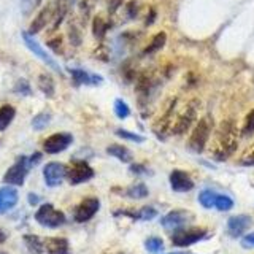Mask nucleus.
I'll return each instance as SVG.
<instances>
[{
    "instance_id": "obj_11",
    "label": "nucleus",
    "mask_w": 254,
    "mask_h": 254,
    "mask_svg": "<svg viewBox=\"0 0 254 254\" xmlns=\"http://www.w3.org/2000/svg\"><path fill=\"white\" fill-rule=\"evenodd\" d=\"M100 208V202L99 198L95 197H89L84 198V200L78 205V208L75 210V221L76 222H86L89 221L95 213Z\"/></svg>"
},
{
    "instance_id": "obj_42",
    "label": "nucleus",
    "mask_w": 254,
    "mask_h": 254,
    "mask_svg": "<svg viewBox=\"0 0 254 254\" xmlns=\"http://www.w3.org/2000/svg\"><path fill=\"white\" fill-rule=\"evenodd\" d=\"M130 172H133V173H143L145 170H143V167H141V165H132V167H130Z\"/></svg>"
},
{
    "instance_id": "obj_43",
    "label": "nucleus",
    "mask_w": 254,
    "mask_h": 254,
    "mask_svg": "<svg viewBox=\"0 0 254 254\" xmlns=\"http://www.w3.org/2000/svg\"><path fill=\"white\" fill-rule=\"evenodd\" d=\"M154 18H156V13H154V10H151V13H149V19H146V24L149 26V24H153L154 22Z\"/></svg>"
},
{
    "instance_id": "obj_8",
    "label": "nucleus",
    "mask_w": 254,
    "mask_h": 254,
    "mask_svg": "<svg viewBox=\"0 0 254 254\" xmlns=\"http://www.w3.org/2000/svg\"><path fill=\"white\" fill-rule=\"evenodd\" d=\"M71 141H73V137L70 133H54L43 141V149L48 154H58L67 149Z\"/></svg>"
},
{
    "instance_id": "obj_40",
    "label": "nucleus",
    "mask_w": 254,
    "mask_h": 254,
    "mask_svg": "<svg viewBox=\"0 0 254 254\" xmlns=\"http://www.w3.org/2000/svg\"><path fill=\"white\" fill-rule=\"evenodd\" d=\"M40 161H42V154H40V153H35L34 156H32V157L29 159L30 165H35V164H38Z\"/></svg>"
},
{
    "instance_id": "obj_12",
    "label": "nucleus",
    "mask_w": 254,
    "mask_h": 254,
    "mask_svg": "<svg viewBox=\"0 0 254 254\" xmlns=\"http://www.w3.org/2000/svg\"><path fill=\"white\" fill-rule=\"evenodd\" d=\"M253 224V219L248 214H237V216L229 218L227 221V229L229 234L232 237H240L248 230Z\"/></svg>"
},
{
    "instance_id": "obj_13",
    "label": "nucleus",
    "mask_w": 254,
    "mask_h": 254,
    "mask_svg": "<svg viewBox=\"0 0 254 254\" xmlns=\"http://www.w3.org/2000/svg\"><path fill=\"white\" fill-rule=\"evenodd\" d=\"M170 186L177 192H188V190L194 189V181L183 170H173L170 173Z\"/></svg>"
},
{
    "instance_id": "obj_19",
    "label": "nucleus",
    "mask_w": 254,
    "mask_h": 254,
    "mask_svg": "<svg viewBox=\"0 0 254 254\" xmlns=\"http://www.w3.org/2000/svg\"><path fill=\"white\" fill-rule=\"evenodd\" d=\"M107 153L110 156L119 159L121 162H130L132 161V153L123 145H111V146L107 148Z\"/></svg>"
},
{
    "instance_id": "obj_41",
    "label": "nucleus",
    "mask_w": 254,
    "mask_h": 254,
    "mask_svg": "<svg viewBox=\"0 0 254 254\" xmlns=\"http://www.w3.org/2000/svg\"><path fill=\"white\" fill-rule=\"evenodd\" d=\"M29 202H30V205H37L40 202V197L35 194H29Z\"/></svg>"
},
{
    "instance_id": "obj_21",
    "label": "nucleus",
    "mask_w": 254,
    "mask_h": 254,
    "mask_svg": "<svg viewBox=\"0 0 254 254\" xmlns=\"http://www.w3.org/2000/svg\"><path fill=\"white\" fill-rule=\"evenodd\" d=\"M38 87H40V91H42L45 95H48V97H53L54 95V81H53V78L50 75H40L38 76Z\"/></svg>"
},
{
    "instance_id": "obj_39",
    "label": "nucleus",
    "mask_w": 254,
    "mask_h": 254,
    "mask_svg": "<svg viewBox=\"0 0 254 254\" xmlns=\"http://www.w3.org/2000/svg\"><path fill=\"white\" fill-rule=\"evenodd\" d=\"M50 48H53L54 51H59V46H61V38H56V40H51L50 43Z\"/></svg>"
},
{
    "instance_id": "obj_5",
    "label": "nucleus",
    "mask_w": 254,
    "mask_h": 254,
    "mask_svg": "<svg viewBox=\"0 0 254 254\" xmlns=\"http://www.w3.org/2000/svg\"><path fill=\"white\" fill-rule=\"evenodd\" d=\"M210 130H211L210 121L206 118H202L200 121L197 123L195 129L189 138V148L192 151H195V153H202L205 145H206V141H208Z\"/></svg>"
},
{
    "instance_id": "obj_1",
    "label": "nucleus",
    "mask_w": 254,
    "mask_h": 254,
    "mask_svg": "<svg viewBox=\"0 0 254 254\" xmlns=\"http://www.w3.org/2000/svg\"><path fill=\"white\" fill-rule=\"evenodd\" d=\"M218 143L219 149L216 151V159H226L234 153L237 148V132L234 123L226 121L221 124L218 132Z\"/></svg>"
},
{
    "instance_id": "obj_44",
    "label": "nucleus",
    "mask_w": 254,
    "mask_h": 254,
    "mask_svg": "<svg viewBox=\"0 0 254 254\" xmlns=\"http://www.w3.org/2000/svg\"><path fill=\"white\" fill-rule=\"evenodd\" d=\"M5 240H6V234L3 232L2 229H0V243H3Z\"/></svg>"
},
{
    "instance_id": "obj_4",
    "label": "nucleus",
    "mask_w": 254,
    "mask_h": 254,
    "mask_svg": "<svg viewBox=\"0 0 254 254\" xmlns=\"http://www.w3.org/2000/svg\"><path fill=\"white\" fill-rule=\"evenodd\" d=\"M22 40H24V43H26V46L37 56L38 59H42L48 67L53 68V70L56 71V73L62 75V68H61V65L51 58V54H48V53L43 50V48L40 46V43L37 42V40H35L34 37H32L30 32H22Z\"/></svg>"
},
{
    "instance_id": "obj_28",
    "label": "nucleus",
    "mask_w": 254,
    "mask_h": 254,
    "mask_svg": "<svg viewBox=\"0 0 254 254\" xmlns=\"http://www.w3.org/2000/svg\"><path fill=\"white\" fill-rule=\"evenodd\" d=\"M115 115L119 119H126L127 116L130 115V108H129V105H127V103L123 99H116L115 100Z\"/></svg>"
},
{
    "instance_id": "obj_9",
    "label": "nucleus",
    "mask_w": 254,
    "mask_h": 254,
    "mask_svg": "<svg viewBox=\"0 0 254 254\" xmlns=\"http://www.w3.org/2000/svg\"><path fill=\"white\" fill-rule=\"evenodd\" d=\"M67 177L71 185H81V183L89 181L94 177V170L91 169L89 164L79 161V162H75L67 170Z\"/></svg>"
},
{
    "instance_id": "obj_10",
    "label": "nucleus",
    "mask_w": 254,
    "mask_h": 254,
    "mask_svg": "<svg viewBox=\"0 0 254 254\" xmlns=\"http://www.w3.org/2000/svg\"><path fill=\"white\" fill-rule=\"evenodd\" d=\"M192 219V214L186 210H173L170 213H167L165 216L161 219V224L165 229H170V230H178L183 226H186L188 222Z\"/></svg>"
},
{
    "instance_id": "obj_35",
    "label": "nucleus",
    "mask_w": 254,
    "mask_h": 254,
    "mask_svg": "<svg viewBox=\"0 0 254 254\" xmlns=\"http://www.w3.org/2000/svg\"><path fill=\"white\" fill-rule=\"evenodd\" d=\"M16 92L18 94H22V95H30V86L26 79H19L18 84H16Z\"/></svg>"
},
{
    "instance_id": "obj_29",
    "label": "nucleus",
    "mask_w": 254,
    "mask_h": 254,
    "mask_svg": "<svg viewBox=\"0 0 254 254\" xmlns=\"http://www.w3.org/2000/svg\"><path fill=\"white\" fill-rule=\"evenodd\" d=\"M145 248L149 253H159V251H162V248H164V242L159 237H149L148 240L145 242Z\"/></svg>"
},
{
    "instance_id": "obj_17",
    "label": "nucleus",
    "mask_w": 254,
    "mask_h": 254,
    "mask_svg": "<svg viewBox=\"0 0 254 254\" xmlns=\"http://www.w3.org/2000/svg\"><path fill=\"white\" fill-rule=\"evenodd\" d=\"M51 14H53V8L51 6H46V8H43L42 11L38 13V16L34 19V22L30 24V34L34 35V34H37V32H40L42 30L48 22L51 21Z\"/></svg>"
},
{
    "instance_id": "obj_27",
    "label": "nucleus",
    "mask_w": 254,
    "mask_h": 254,
    "mask_svg": "<svg viewBox=\"0 0 254 254\" xmlns=\"http://www.w3.org/2000/svg\"><path fill=\"white\" fill-rule=\"evenodd\" d=\"M214 206H216L219 211H229L234 206V200L229 195L218 194L216 195V200H214Z\"/></svg>"
},
{
    "instance_id": "obj_47",
    "label": "nucleus",
    "mask_w": 254,
    "mask_h": 254,
    "mask_svg": "<svg viewBox=\"0 0 254 254\" xmlns=\"http://www.w3.org/2000/svg\"><path fill=\"white\" fill-rule=\"evenodd\" d=\"M0 254H8V253H2V251H0Z\"/></svg>"
},
{
    "instance_id": "obj_36",
    "label": "nucleus",
    "mask_w": 254,
    "mask_h": 254,
    "mask_svg": "<svg viewBox=\"0 0 254 254\" xmlns=\"http://www.w3.org/2000/svg\"><path fill=\"white\" fill-rule=\"evenodd\" d=\"M127 14H129V18H135L137 16V3L135 2L127 3Z\"/></svg>"
},
{
    "instance_id": "obj_16",
    "label": "nucleus",
    "mask_w": 254,
    "mask_h": 254,
    "mask_svg": "<svg viewBox=\"0 0 254 254\" xmlns=\"http://www.w3.org/2000/svg\"><path fill=\"white\" fill-rule=\"evenodd\" d=\"M45 248L50 254H68V242L65 238H48L45 242Z\"/></svg>"
},
{
    "instance_id": "obj_24",
    "label": "nucleus",
    "mask_w": 254,
    "mask_h": 254,
    "mask_svg": "<svg viewBox=\"0 0 254 254\" xmlns=\"http://www.w3.org/2000/svg\"><path fill=\"white\" fill-rule=\"evenodd\" d=\"M50 123H51V113L43 111V113H38L34 119H32V127H34L35 130H43Z\"/></svg>"
},
{
    "instance_id": "obj_33",
    "label": "nucleus",
    "mask_w": 254,
    "mask_h": 254,
    "mask_svg": "<svg viewBox=\"0 0 254 254\" xmlns=\"http://www.w3.org/2000/svg\"><path fill=\"white\" fill-rule=\"evenodd\" d=\"M254 133V110H251L245 119V126H243V135H251Z\"/></svg>"
},
{
    "instance_id": "obj_22",
    "label": "nucleus",
    "mask_w": 254,
    "mask_h": 254,
    "mask_svg": "<svg viewBox=\"0 0 254 254\" xmlns=\"http://www.w3.org/2000/svg\"><path fill=\"white\" fill-rule=\"evenodd\" d=\"M126 195L135 198V200H140V198H145L148 195V188L143 185V183H137V185L130 186L126 190Z\"/></svg>"
},
{
    "instance_id": "obj_34",
    "label": "nucleus",
    "mask_w": 254,
    "mask_h": 254,
    "mask_svg": "<svg viewBox=\"0 0 254 254\" xmlns=\"http://www.w3.org/2000/svg\"><path fill=\"white\" fill-rule=\"evenodd\" d=\"M42 2V0H21V11L22 14H30L34 11V8Z\"/></svg>"
},
{
    "instance_id": "obj_20",
    "label": "nucleus",
    "mask_w": 254,
    "mask_h": 254,
    "mask_svg": "<svg viewBox=\"0 0 254 254\" xmlns=\"http://www.w3.org/2000/svg\"><path fill=\"white\" fill-rule=\"evenodd\" d=\"M16 110L11 105H3L0 108V132H3L14 119Z\"/></svg>"
},
{
    "instance_id": "obj_46",
    "label": "nucleus",
    "mask_w": 254,
    "mask_h": 254,
    "mask_svg": "<svg viewBox=\"0 0 254 254\" xmlns=\"http://www.w3.org/2000/svg\"><path fill=\"white\" fill-rule=\"evenodd\" d=\"M169 254H192V253H169Z\"/></svg>"
},
{
    "instance_id": "obj_37",
    "label": "nucleus",
    "mask_w": 254,
    "mask_h": 254,
    "mask_svg": "<svg viewBox=\"0 0 254 254\" xmlns=\"http://www.w3.org/2000/svg\"><path fill=\"white\" fill-rule=\"evenodd\" d=\"M243 246H254V234H248L243 238Z\"/></svg>"
},
{
    "instance_id": "obj_32",
    "label": "nucleus",
    "mask_w": 254,
    "mask_h": 254,
    "mask_svg": "<svg viewBox=\"0 0 254 254\" xmlns=\"http://www.w3.org/2000/svg\"><path fill=\"white\" fill-rule=\"evenodd\" d=\"M116 135H118V137H121L123 140H130V141H137V143L145 141V137H141V135H138V133H132V132L126 130V129H118Z\"/></svg>"
},
{
    "instance_id": "obj_30",
    "label": "nucleus",
    "mask_w": 254,
    "mask_h": 254,
    "mask_svg": "<svg viewBox=\"0 0 254 254\" xmlns=\"http://www.w3.org/2000/svg\"><path fill=\"white\" fill-rule=\"evenodd\" d=\"M92 32H94L95 38H102L103 35H105L107 24H105V21L100 18V16H97V18L94 19V22H92Z\"/></svg>"
},
{
    "instance_id": "obj_2",
    "label": "nucleus",
    "mask_w": 254,
    "mask_h": 254,
    "mask_svg": "<svg viewBox=\"0 0 254 254\" xmlns=\"http://www.w3.org/2000/svg\"><path fill=\"white\" fill-rule=\"evenodd\" d=\"M35 219L38 224H42L43 227L56 229L65 222V214L59 210H56L51 203H43L35 213Z\"/></svg>"
},
{
    "instance_id": "obj_23",
    "label": "nucleus",
    "mask_w": 254,
    "mask_h": 254,
    "mask_svg": "<svg viewBox=\"0 0 254 254\" xmlns=\"http://www.w3.org/2000/svg\"><path fill=\"white\" fill-rule=\"evenodd\" d=\"M216 192L214 190H210V189H205L202 190L200 194H198V202L203 206V208H213L214 206V200H216Z\"/></svg>"
},
{
    "instance_id": "obj_26",
    "label": "nucleus",
    "mask_w": 254,
    "mask_h": 254,
    "mask_svg": "<svg viewBox=\"0 0 254 254\" xmlns=\"http://www.w3.org/2000/svg\"><path fill=\"white\" fill-rule=\"evenodd\" d=\"M24 242H26L30 254H42L43 245H42V242H40L38 237H35V235H26V237H24Z\"/></svg>"
},
{
    "instance_id": "obj_14",
    "label": "nucleus",
    "mask_w": 254,
    "mask_h": 254,
    "mask_svg": "<svg viewBox=\"0 0 254 254\" xmlns=\"http://www.w3.org/2000/svg\"><path fill=\"white\" fill-rule=\"evenodd\" d=\"M18 190L14 188L5 186L0 188V214H3L6 211H10L13 206L18 203Z\"/></svg>"
},
{
    "instance_id": "obj_38",
    "label": "nucleus",
    "mask_w": 254,
    "mask_h": 254,
    "mask_svg": "<svg viewBox=\"0 0 254 254\" xmlns=\"http://www.w3.org/2000/svg\"><path fill=\"white\" fill-rule=\"evenodd\" d=\"M121 2H123V0H110V3H108V8H110V11L113 13V11L116 10V8H118L119 5H121Z\"/></svg>"
},
{
    "instance_id": "obj_25",
    "label": "nucleus",
    "mask_w": 254,
    "mask_h": 254,
    "mask_svg": "<svg viewBox=\"0 0 254 254\" xmlns=\"http://www.w3.org/2000/svg\"><path fill=\"white\" fill-rule=\"evenodd\" d=\"M165 42H167V35L164 34V32H159V34L151 40V43H149V46L145 50V54H151V53H156V51H159L161 48L165 45Z\"/></svg>"
},
{
    "instance_id": "obj_18",
    "label": "nucleus",
    "mask_w": 254,
    "mask_h": 254,
    "mask_svg": "<svg viewBox=\"0 0 254 254\" xmlns=\"http://www.w3.org/2000/svg\"><path fill=\"white\" fill-rule=\"evenodd\" d=\"M194 118H195V108H188L186 110V113L185 115H181L180 116V119L177 121V124H175V127H173V133H185L189 127H190V124H192V121H194Z\"/></svg>"
},
{
    "instance_id": "obj_15",
    "label": "nucleus",
    "mask_w": 254,
    "mask_h": 254,
    "mask_svg": "<svg viewBox=\"0 0 254 254\" xmlns=\"http://www.w3.org/2000/svg\"><path fill=\"white\" fill-rule=\"evenodd\" d=\"M70 75L73 78V81L76 84H86V86H97L103 81V78L100 75H94L89 71H84L81 68H70Z\"/></svg>"
},
{
    "instance_id": "obj_31",
    "label": "nucleus",
    "mask_w": 254,
    "mask_h": 254,
    "mask_svg": "<svg viewBox=\"0 0 254 254\" xmlns=\"http://www.w3.org/2000/svg\"><path fill=\"white\" fill-rule=\"evenodd\" d=\"M157 216V210L153 208V206H143V208L135 214V218H138L141 221H151Z\"/></svg>"
},
{
    "instance_id": "obj_7",
    "label": "nucleus",
    "mask_w": 254,
    "mask_h": 254,
    "mask_svg": "<svg viewBox=\"0 0 254 254\" xmlns=\"http://www.w3.org/2000/svg\"><path fill=\"white\" fill-rule=\"evenodd\" d=\"M43 177H45L46 186L56 188V186H59L64 181V178L67 177V167L61 162H50L45 165Z\"/></svg>"
},
{
    "instance_id": "obj_3",
    "label": "nucleus",
    "mask_w": 254,
    "mask_h": 254,
    "mask_svg": "<svg viewBox=\"0 0 254 254\" xmlns=\"http://www.w3.org/2000/svg\"><path fill=\"white\" fill-rule=\"evenodd\" d=\"M30 162L29 159L26 156H21L18 157V161H16L10 169H8V172L5 173L3 177V181L6 183V185H13V186H22L24 185V180H26L27 177V172L30 169Z\"/></svg>"
},
{
    "instance_id": "obj_45",
    "label": "nucleus",
    "mask_w": 254,
    "mask_h": 254,
    "mask_svg": "<svg viewBox=\"0 0 254 254\" xmlns=\"http://www.w3.org/2000/svg\"><path fill=\"white\" fill-rule=\"evenodd\" d=\"M246 164H254V149L251 151V154H250V159L246 161Z\"/></svg>"
},
{
    "instance_id": "obj_6",
    "label": "nucleus",
    "mask_w": 254,
    "mask_h": 254,
    "mask_svg": "<svg viewBox=\"0 0 254 254\" xmlns=\"http://www.w3.org/2000/svg\"><path fill=\"white\" fill-rule=\"evenodd\" d=\"M206 237L205 229H178L172 235V243L180 248H186L189 245H194Z\"/></svg>"
}]
</instances>
